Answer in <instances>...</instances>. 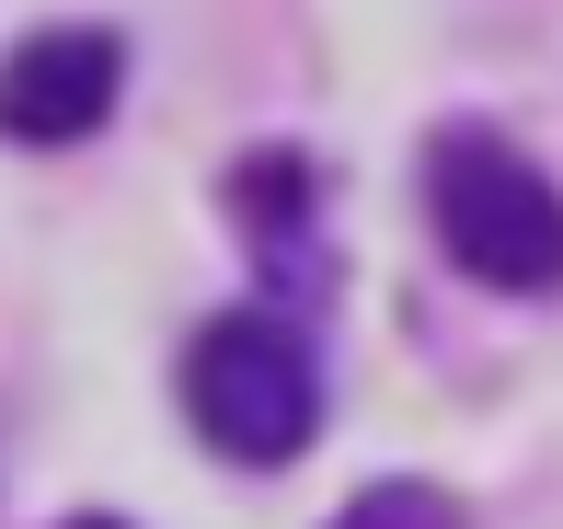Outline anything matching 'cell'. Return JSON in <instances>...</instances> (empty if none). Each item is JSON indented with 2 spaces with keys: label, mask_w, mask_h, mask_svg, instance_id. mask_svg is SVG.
I'll return each mask as SVG.
<instances>
[{
  "label": "cell",
  "mask_w": 563,
  "mask_h": 529,
  "mask_svg": "<svg viewBox=\"0 0 563 529\" xmlns=\"http://www.w3.org/2000/svg\"><path fill=\"white\" fill-rule=\"evenodd\" d=\"M426 231L472 288H506V299L563 288V185L518 139H495L483 115L426 139Z\"/></svg>",
  "instance_id": "1"
},
{
  "label": "cell",
  "mask_w": 563,
  "mask_h": 529,
  "mask_svg": "<svg viewBox=\"0 0 563 529\" xmlns=\"http://www.w3.org/2000/svg\"><path fill=\"white\" fill-rule=\"evenodd\" d=\"M185 426L242 472H288L322 438V357L288 311H219L185 345Z\"/></svg>",
  "instance_id": "2"
},
{
  "label": "cell",
  "mask_w": 563,
  "mask_h": 529,
  "mask_svg": "<svg viewBox=\"0 0 563 529\" xmlns=\"http://www.w3.org/2000/svg\"><path fill=\"white\" fill-rule=\"evenodd\" d=\"M126 92V46L104 23H35L0 58V139L12 150H81Z\"/></svg>",
  "instance_id": "3"
},
{
  "label": "cell",
  "mask_w": 563,
  "mask_h": 529,
  "mask_svg": "<svg viewBox=\"0 0 563 529\" xmlns=\"http://www.w3.org/2000/svg\"><path fill=\"white\" fill-rule=\"evenodd\" d=\"M230 219H242V242H253V276L276 288L265 311L299 322L322 288H334V242H322V173L299 162L288 139L230 162Z\"/></svg>",
  "instance_id": "4"
},
{
  "label": "cell",
  "mask_w": 563,
  "mask_h": 529,
  "mask_svg": "<svg viewBox=\"0 0 563 529\" xmlns=\"http://www.w3.org/2000/svg\"><path fill=\"white\" fill-rule=\"evenodd\" d=\"M322 529H460V495L426 484V472H379V484H356Z\"/></svg>",
  "instance_id": "5"
},
{
  "label": "cell",
  "mask_w": 563,
  "mask_h": 529,
  "mask_svg": "<svg viewBox=\"0 0 563 529\" xmlns=\"http://www.w3.org/2000/svg\"><path fill=\"white\" fill-rule=\"evenodd\" d=\"M69 529H126V518H69Z\"/></svg>",
  "instance_id": "6"
}]
</instances>
